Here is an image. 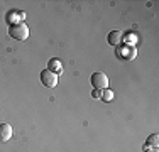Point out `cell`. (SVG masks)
Listing matches in <instances>:
<instances>
[{
    "mask_svg": "<svg viewBox=\"0 0 159 152\" xmlns=\"http://www.w3.org/2000/svg\"><path fill=\"white\" fill-rule=\"evenodd\" d=\"M90 81L93 85V90H105L108 86V76L105 73H102V71H98V73L92 74Z\"/></svg>",
    "mask_w": 159,
    "mask_h": 152,
    "instance_id": "cell-2",
    "label": "cell"
},
{
    "mask_svg": "<svg viewBox=\"0 0 159 152\" xmlns=\"http://www.w3.org/2000/svg\"><path fill=\"white\" fill-rule=\"evenodd\" d=\"M157 134H152V135H149V139H147V145H154V147H157Z\"/></svg>",
    "mask_w": 159,
    "mask_h": 152,
    "instance_id": "cell-7",
    "label": "cell"
},
{
    "mask_svg": "<svg viewBox=\"0 0 159 152\" xmlns=\"http://www.w3.org/2000/svg\"><path fill=\"white\" fill-rule=\"evenodd\" d=\"M93 98H100L102 96V90H93Z\"/></svg>",
    "mask_w": 159,
    "mask_h": 152,
    "instance_id": "cell-9",
    "label": "cell"
},
{
    "mask_svg": "<svg viewBox=\"0 0 159 152\" xmlns=\"http://www.w3.org/2000/svg\"><path fill=\"white\" fill-rule=\"evenodd\" d=\"M146 152H156V150H146Z\"/></svg>",
    "mask_w": 159,
    "mask_h": 152,
    "instance_id": "cell-10",
    "label": "cell"
},
{
    "mask_svg": "<svg viewBox=\"0 0 159 152\" xmlns=\"http://www.w3.org/2000/svg\"><path fill=\"white\" fill-rule=\"evenodd\" d=\"M9 36L12 39H17V41H25L29 36V29L25 24L19 22V24H12L10 25V30H9Z\"/></svg>",
    "mask_w": 159,
    "mask_h": 152,
    "instance_id": "cell-1",
    "label": "cell"
},
{
    "mask_svg": "<svg viewBox=\"0 0 159 152\" xmlns=\"http://www.w3.org/2000/svg\"><path fill=\"white\" fill-rule=\"evenodd\" d=\"M49 71H54L56 74L58 73H61V63L59 61H56V59H49V68H48Z\"/></svg>",
    "mask_w": 159,
    "mask_h": 152,
    "instance_id": "cell-6",
    "label": "cell"
},
{
    "mask_svg": "<svg viewBox=\"0 0 159 152\" xmlns=\"http://www.w3.org/2000/svg\"><path fill=\"white\" fill-rule=\"evenodd\" d=\"M14 130L9 123H0V142H7L12 137Z\"/></svg>",
    "mask_w": 159,
    "mask_h": 152,
    "instance_id": "cell-4",
    "label": "cell"
},
{
    "mask_svg": "<svg viewBox=\"0 0 159 152\" xmlns=\"http://www.w3.org/2000/svg\"><path fill=\"white\" fill-rule=\"evenodd\" d=\"M107 41H108V44H112V46H119L122 42V32H120V30H112L107 36Z\"/></svg>",
    "mask_w": 159,
    "mask_h": 152,
    "instance_id": "cell-5",
    "label": "cell"
},
{
    "mask_svg": "<svg viewBox=\"0 0 159 152\" xmlns=\"http://www.w3.org/2000/svg\"><path fill=\"white\" fill-rule=\"evenodd\" d=\"M102 96H103L102 100H105V101H110V100H112V96H113V93H112V91H107V90H105Z\"/></svg>",
    "mask_w": 159,
    "mask_h": 152,
    "instance_id": "cell-8",
    "label": "cell"
},
{
    "mask_svg": "<svg viewBox=\"0 0 159 152\" xmlns=\"http://www.w3.org/2000/svg\"><path fill=\"white\" fill-rule=\"evenodd\" d=\"M41 83H43L44 86H48V88H54V86L58 85V74L49 71V69L41 71Z\"/></svg>",
    "mask_w": 159,
    "mask_h": 152,
    "instance_id": "cell-3",
    "label": "cell"
}]
</instances>
